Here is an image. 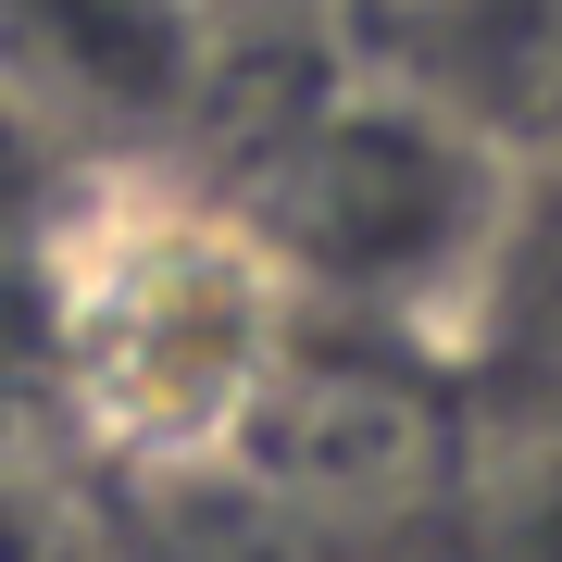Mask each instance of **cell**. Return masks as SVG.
<instances>
[{"label":"cell","instance_id":"cell-2","mask_svg":"<svg viewBox=\"0 0 562 562\" xmlns=\"http://www.w3.org/2000/svg\"><path fill=\"white\" fill-rule=\"evenodd\" d=\"M238 225L288 276V301H325L387 338H462L513 276L525 162L438 88L350 76L250 162Z\"/></svg>","mask_w":562,"mask_h":562},{"label":"cell","instance_id":"cell-3","mask_svg":"<svg viewBox=\"0 0 562 562\" xmlns=\"http://www.w3.org/2000/svg\"><path fill=\"white\" fill-rule=\"evenodd\" d=\"M213 63V0H0V113L76 176H162Z\"/></svg>","mask_w":562,"mask_h":562},{"label":"cell","instance_id":"cell-1","mask_svg":"<svg viewBox=\"0 0 562 562\" xmlns=\"http://www.w3.org/2000/svg\"><path fill=\"white\" fill-rule=\"evenodd\" d=\"M288 313L301 301L238 201L176 176H88L38 238V362L63 413L150 475L225 462L262 425Z\"/></svg>","mask_w":562,"mask_h":562}]
</instances>
